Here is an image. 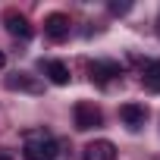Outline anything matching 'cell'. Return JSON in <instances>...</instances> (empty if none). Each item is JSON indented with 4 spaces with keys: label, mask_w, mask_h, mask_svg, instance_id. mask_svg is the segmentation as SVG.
Segmentation results:
<instances>
[{
    "label": "cell",
    "mask_w": 160,
    "mask_h": 160,
    "mask_svg": "<svg viewBox=\"0 0 160 160\" xmlns=\"http://www.w3.org/2000/svg\"><path fill=\"white\" fill-rule=\"evenodd\" d=\"M22 138H25V148H22L25 160H57L60 148H57V141L47 129H28Z\"/></svg>",
    "instance_id": "6da1fadb"
},
{
    "label": "cell",
    "mask_w": 160,
    "mask_h": 160,
    "mask_svg": "<svg viewBox=\"0 0 160 160\" xmlns=\"http://www.w3.org/2000/svg\"><path fill=\"white\" fill-rule=\"evenodd\" d=\"M88 72H91V82L101 85V88H107V85H113V82L122 78V66L116 60H94L88 66Z\"/></svg>",
    "instance_id": "7a4b0ae2"
},
{
    "label": "cell",
    "mask_w": 160,
    "mask_h": 160,
    "mask_svg": "<svg viewBox=\"0 0 160 160\" xmlns=\"http://www.w3.org/2000/svg\"><path fill=\"white\" fill-rule=\"evenodd\" d=\"M72 116H75V129H78V132H91V129H98V126L104 122L101 107H94L91 101H78L75 110H72Z\"/></svg>",
    "instance_id": "3957f363"
},
{
    "label": "cell",
    "mask_w": 160,
    "mask_h": 160,
    "mask_svg": "<svg viewBox=\"0 0 160 160\" xmlns=\"http://www.w3.org/2000/svg\"><path fill=\"white\" fill-rule=\"evenodd\" d=\"M69 32H72V22H69L66 13H50V16L44 19V38H50V41H66Z\"/></svg>",
    "instance_id": "277c9868"
},
{
    "label": "cell",
    "mask_w": 160,
    "mask_h": 160,
    "mask_svg": "<svg viewBox=\"0 0 160 160\" xmlns=\"http://www.w3.org/2000/svg\"><path fill=\"white\" fill-rule=\"evenodd\" d=\"M3 22H7V32H10L13 38H22V41H28V38H32V25H28V19H25L19 10H7Z\"/></svg>",
    "instance_id": "5b68a950"
},
{
    "label": "cell",
    "mask_w": 160,
    "mask_h": 160,
    "mask_svg": "<svg viewBox=\"0 0 160 160\" xmlns=\"http://www.w3.org/2000/svg\"><path fill=\"white\" fill-rule=\"evenodd\" d=\"M119 119L135 132V129H141V126L148 122V107H144V104H122V107H119Z\"/></svg>",
    "instance_id": "8992f818"
},
{
    "label": "cell",
    "mask_w": 160,
    "mask_h": 160,
    "mask_svg": "<svg viewBox=\"0 0 160 160\" xmlns=\"http://www.w3.org/2000/svg\"><path fill=\"white\" fill-rule=\"evenodd\" d=\"M82 160H116V144H113V141H107V138L91 141V144H85Z\"/></svg>",
    "instance_id": "52a82bcc"
},
{
    "label": "cell",
    "mask_w": 160,
    "mask_h": 160,
    "mask_svg": "<svg viewBox=\"0 0 160 160\" xmlns=\"http://www.w3.org/2000/svg\"><path fill=\"white\" fill-rule=\"evenodd\" d=\"M7 88H10V91H28V94H41V91H44V85L38 82L35 75H28V72L10 75V78H7Z\"/></svg>",
    "instance_id": "ba28073f"
},
{
    "label": "cell",
    "mask_w": 160,
    "mask_h": 160,
    "mask_svg": "<svg viewBox=\"0 0 160 160\" xmlns=\"http://www.w3.org/2000/svg\"><path fill=\"white\" fill-rule=\"evenodd\" d=\"M44 75L50 78L53 85H60V88L69 85V78H72V72H69V66H66L63 60H47V63H44Z\"/></svg>",
    "instance_id": "9c48e42d"
},
{
    "label": "cell",
    "mask_w": 160,
    "mask_h": 160,
    "mask_svg": "<svg viewBox=\"0 0 160 160\" xmlns=\"http://www.w3.org/2000/svg\"><path fill=\"white\" fill-rule=\"evenodd\" d=\"M144 85L151 88V91H160V60H154V63H148L144 66Z\"/></svg>",
    "instance_id": "30bf717a"
},
{
    "label": "cell",
    "mask_w": 160,
    "mask_h": 160,
    "mask_svg": "<svg viewBox=\"0 0 160 160\" xmlns=\"http://www.w3.org/2000/svg\"><path fill=\"white\" fill-rule=\"evenodd\" d=\"M129 10H132L129 3H110V13H113V16H122V13H129Z\"/></svg>",
    "instance_id": "8fae6325"
},
{
    "label": "cell",
    "mask_w": 160,
    "mask_h": 160,
    "mask_svg": "<svg viewBox=\"0 0 160 160\" xmlns=\"http://www.w3.org/2000/svg\"><path fill=\"white\" fill-rule=\"evenodd\" d=\"M3 66H7V53H3V50H0V69H3Z\"/></svg>",
    "instance_id": "7c38bea8"
},
{
    "label": "cell",
    "mask_w": 160,
    "mask_h": 160,
    "mask_svg": "<svg viewBox=\"0 0 160 160\" xmlns=\"http://www.w3.org/2000/svg\"><path fill=\"white\" fill-rule=\"evenodd\" d=\"M0 160H13V157H10V154H0Z\"/></svg>",
    "instance_id": "4fadbf2b"
},
{
    "label": "cell",
    "mask_w": 160,
    "mask_h": 160,
    "mask_svg": "<svg viewBox=\"0 0 160 160\" xmlns=\"http://www.w3.org/2000/svg\"><path fill=\"white\" fill-rule=\"evenodd\" d=\"M157 35H160V19H157Z\"/></svg>",
    "instance_id": "5bb4252c"
}]
</instances>
